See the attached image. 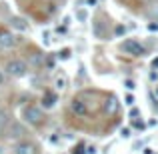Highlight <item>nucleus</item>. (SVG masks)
<instances>
[{"label": "nucleus", "instance_id": "obj_1", "mask_svg": "<svg viewBox=\"0 0 158 154\" xmlns=\"http://www.w3.org/2000/svg\"><path fill=\"white\" fill-rule=\"evenodd\" d=\"M22 118L26 120L28 124H40L44 120V112H42V108H38V106H24L22 108Z\"/></svg>", "mask_w": 158, "mask_h": 154}, {"label": "nucleus", "instance_id": "obj_2", "mask_svg": "<svg viewBox=\"0 0 158 154\" xmlns=\"http://www.w3.org/2000/svg\"><path fill=\"white\" fill-rule=\"evenodd\" d=\"M26 70H28V66H26V62H24V60H10L6 64V72L10 74V76H14V78L24 76Z\"/></svg>", "mask_w": 158, "mask_h": 154}, {"label": "nucleus", "instance_id": "obj_3", "mask_svg": "<svg viewBox=\"0 0 158 154\" xmlns=\"http://www.w3.org/2000/svg\"><path fill=\"white\" fill-rule=\"evenodd\" d=\"M122 50L126 54H130V56H142V54H144V46L138 42V40L128 38V40L122 42Z\"/></svg>", "mask_w": 158, "mask_h": 154}, {"label": "nucleus", "instance_id": "obj_4", "mask_svg": "<svg viewBox=\"0 0 158 154\" xmlns=\"http://www.w3.org/2000/svg\"><path fill=\"white\" fill-rule=\"evenodd\" d=\"M12 46H16V36L10 30L0 28V48H12Z\"/></svg>", "mask_w": 158, "mask_h": 154}, {"label": "nucleus", "instance_id": "obj_5", "mask_svg": "<svg viewBox=\"0 0 158 154\" xmlns=\"http://www.w3.org/2000/svg\"><path fill=\"white\" fill-rule=\"evenodd\" d=\"M70 110H72L76 116H86L88 114V106H86V102L80 100V98H74V100L70 102Z\"/></svg>", "mask_w": 158, "mask_h": 154}, {"label": "nucleus", "instance_id": "obj_6", "mask_svg": "<svg viewBox=\"0 0 158 154\" xmlns=\"http://www.w3.org/2000/svg\"><path fill=\"white\" fill-rule=\"evenodd\" d=\"M14 154H36V146L32 142H18L14 146Z\"/></svg>", "mask_w": 158, "mask_h": 154}, {"label": "nucleus", "instance_id": "obj_7", "mask_svg": "<svg viewBox=\"0 0 158 154\" xmlns=\"http://www.w3.org/2000/svg\"><path fill=\"white\" fill-rule=\"evenodd\" d=\"M42 104H44V108H54L56 106V94L54 92H44Z\"/></svg>", "mask_w": 158, "mask_h": 154}, {"label": "nucleus", "instance_id": "obj_8", "mask_svg": "<svg viewBox=\"0 0 158 154\" xmlns=\"http://www.w3.org/2000/svg\"><path fill=\"white\" fill-rule=\"evenodd\" d=\"M104 110L108 112V114H114L116 110H118V102H116V98L114 96H110L106 100V104H104Z\"/></svg>", "mask_w": 158, "mask_h": 154}, {"label": "nucleus", "instance_id": "obj_9", "mask_svg": "<svg viewBox=\"0 0 158 154\" xmlns=\"http://www.w3.org/2000/svg\"><path fill=\"white\" fill-rule=\"evenodd\" d=\"M10 26L18 28V30H26V28H28V24L24 22L22 18H18V16H14V18H10Z\"/></svg>", "mask_w": 158, "mask_h": 154}, {"label": "nucleus", "instance_id": "obj_10", "mask_svg": "<svg viewBox=\"0 0 158 154\" xmlns=\"http://www.w3.org/2000/svg\"><path fill=\"white\" fill-rule=\"evenodd\" d=\"M66 84H68V80H66V76H64V74L56 76V80H54V88H56V90H60V92H62V90L66 88Z\"/></svg>", "mask_w": 158, "mask_h": 154}, {"label": "nucleus", "instance_id": "obj_11", "mask_svg": "<svg viewBox=\"0 0 158 154\" xmlns=\"http://www.w3.org/2000/svg\"><path fill=\"white\" fill-rule=\"evenodd\" d=\"M8 120H10V118H8V112L0 108V134H2V132H4V128L8 126Z\"/></svg>", "mask_w": 158, "mask_h": 154}, {"label": "nucleus", "instance_id": "obj_12", "mask_svg": "<svg viewBox=\"0 0 158 154\" xmlns=\"http://www.w3.org/2000/svg\"><path fill=\"white\" fill-rule=\"evenodd\" d=\"M42 62H44V58L40 56V54H32V64H34V66H40Z\"/></svg>", "mask_w": 158, "mask_h": 154}, {"label": "nucleus", "instance_id": "obj_13", "mask_svg": "<svg viewBox=\"0 0 158 154\" xmlns=\"http://www.w3.org/2000/svg\"><path fill=\"white\" fill-rule=\"evenodd\" d=\"M60 58H62V60H68V58H70V48H62V50H60Z\"/></svg>", "mask_w": 158, "mask_h": 154}, {"label": "nucleus", "instance_id": "obj_14", "mask_svg": "<svg viewBox=\"0 0 158 154\" xmlns=\"http://www.w3.org/2000/svg\"><path fill=\"white\" fill-rule=\"evenodd\" d=\"M72 154H86V150H84V146H82V144H78V146L72 150Z\"/></svg>", "mask_w": 158, "mask_h": 154}, {"label": "nucleus", "instance_id": "obj_15", "mask_svg": "<svg viewBox=\"0 0 158 154\" xmlns=\"http://www.w3.org/2000/svg\"><path fill=\"white\" fill-rule=\"evenodd\" d=\"M120 134H122V138H130V128H122Z\"/></svg>", "mask_w": 158, "mask_h": 154}, {"label": "nucleus", "instance_id": "obj_16", "mask_svg": "<svg viewBox=\"0 0 158 154\" xmlns=\"http://www.w3.org/2000/svg\"><path fill=\"white\" fill-rule=\"evenodd\" d=\"M126 88L128 90H134V82H132V80H126Z\"/></svg>", "mask_w": 158, "mask_h": 154}, {"label": "nucleus", "instance_id": "obj_17", "mask_svg": "<svg viewBox=\"0 0 158 154\" xmlns=\"http://www.w3.org/2000/svg\"><path fill=\"white\" fill-rule=\"evenodd\" d=\"M152 16H156V18H158V2L154 4V8H152Z\"/></svg>", "mask_w": 158, "mask_h": 154}, {"label": "nucleus", "instance_id": "obj_18", "mask_svg": "<svg viewBox=\"0 0 158 154\" xmlns=\"http://www.w3.org/2000/svg\"><path fill=\"white\" fill-rule=\"evenodd\" d=\"M124 32H126V28H124V26H118V28H116V34H124Z\"/></svg>", "mask_w": 158, "mask_h": 154}, {"label": "nucleus", "instance_id": "obj_19", "mask_svg": "<svg viewBox=\"0 0 158 154\" xmlns=\"http://www.w3.org/2000/svg\"><path fill=\"white\" fill-rule=\"evenodd\" d=\"M126 104H134V98H132L130 94H128V96H126Z\"/></svg>", "mask_w": 158, "mask_h": 154}, {"label": "nucleus", "instance_id": "obj_20", "mask_svg": "<svg viewBox=\"0 0 158 154\" xmlns=\"http://www.w3.org/2000/svg\"><path fill=\"white\" fill-rule=\"evenodd\" d=\"M152 68H158V58H154V60H152Z\"/></svg>", "mask_w": 158, "mask_h": 154}, {"label": "nucleus", "instance_id": "obj_21", "mask_svg": "<svg viewBox=\"0 0 158 154\" xmlns=\"http://www.w3.org/2000/svg\"><path fill=\"white\" fill-rule=\"evenodd\" d=\"M148 28H150V30H158V24H150Z\"/></svg>", "mask_w": 158, "mask_h": 154}, {"label": "nucleus", "instance_id": "obj_22", "mask_svg": "<svg viewBox=\"0 0 158 154\" xmlns=\"http://www.w3.org/2000/svg\"><path fill=\"white\" fill-rule=\"evenodd\" d=\"M2 82H4V74L0 72V86H2Z\"/></svg>", "mask_w": 158, "mask_h": 154}, {"label": "nucleus", "instance_id": "obj_23", "mask_svg": "<svg viewBox=\"0 0 158 154\" xmlns=\"http://www.w3.org/2000/svg\"><path fill=\"white\" fill-rule=\"evenodd\" d=\"M0 154H2V148H0Z\"/></svg>", "mask_w": 158, "mask_h": 154}, {"label": "nucleus", "instance_id": "obj_24", "mask_svg": "<svg viewBox=\"0 0 158 154\" xmlns=\"http://www.w3.org/2000/svg\"><path fill=\"white\" fill-rule=\"evenodd\" d=\"M156 94H158V88H156Z\"/></svg>", "mask_w": 158, "mask_h": 154}]
</instances>
